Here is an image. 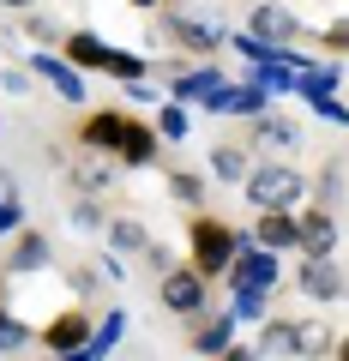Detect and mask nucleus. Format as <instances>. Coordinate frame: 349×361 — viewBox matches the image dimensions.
<instances>
[{
    "label": "nucleus",
    "instance_id": "f257e3e1",
    "mask_svg": "<svg viewBox=\"0 0 349 361\" xmlns=\"http://www.w3.org/2000/svg\"><path fill=\"white\" fill-rule=\"evenodd\" d=\"M247 205H259V211L307 205V175H301L295 163H259L253 175H247Z\"/></svg>",
    "mask_w": 349,
    "mask_h": 361
},
{
    "label": "nucleus",
    "instance_id": "f03ea898",
    "mask_svg": "<svg viewBox=\"0 0 349 361\" xmlns=\"http://www.w3.org/2000/svg\"><path fill=\"white\" fill-rule=\"evenodd\" d=\"M187 247H193V271L199 277H223L229 259H235V247H241V229H229L223 217L199 211V217L187 223Z\"/></svg>",
    "mask_w": 349,
    "mask_h": 361
},
{
    "label": "nucleus",
    "instance_id": "7ed1b4c3",
    "mask_svg": "<svg viewBox=\"0 0 349 361\" xmlns=\"http://www.w3.org/2000/svg\"><path fill=\"white\" fill-rule=\"evenodd\" d=\"M157 301H163L175 319H199L211 307V277H199L193 265H169L163 283H157Z\"/></svg>",
    "mask_w": 349,
    "mask_h": 361
},
{
    "label": "nucleus",
    "instance_id": "20e7f679",
    "mask_svg": "<svg viewBox=\"0 0 349 361\" xmlns=\"http://www.w3.org/2000/svg\"><path fill=\"white\" fill-rule=\"evenodd\" d=\"M229 289H271L277 283V253L271 247H259L253 235H241V247H235V259H229Z\"/></svg>",
    "mask_w": 349,
    "mask_h": 361
},
{
    "label": "nucleus",
    "instance_id": "39448f33",
    "mask_svg": "<svg viewBox=\"0 0 349 361\" xmlns=\"http://www.w3.org/2000/svg\"><path fill=\"white\" fill-rule=\"evenodd\" d=\"M61 163H66V175H73V187L85 199H103V193H115V180H121V163L109 151H78V157H66L61 151Z\"/></svg>",
    "mask_w": 349,
    "mask_h": 361
},
{
    "label": "nucleus",
    "instance_id": "423d86ee",
    "mask_svg": "<svg viewBox=\"0 0 349 361\" xmlns=\"http://www.w3.org/2000/svg\"><path fill=\"white\" fill-rule=\"evenodd\" d=\"M163 30L181 42L187 54H217L223 42H229V30H223L211 13H169V18H163Z\"/></svg>",
    "mask_w": 349,
    "mask_h": 361
},
{
    "label": "nucleus",
    "instance_id": "0eeeda50",
    "mask_svg": "<svg viewBox=\"0 0 349 361\" xmlns=\"http://www.w3.org/2000/svg\"><path fill=\"white\" fill-rule=\"evenodd\" d=\"M265 103H271V90H265V85H253V78H247V85H229V78H223L199 109H205V115H241V121H253V115H265Z\"/></svg>",
    "mask_w": 349,
    "mask_h": 361
},
{
    "label": "nucleus",
    "instance_id": "6e6552de",
    "mask_svg": "<svg viewBox=\"0 0 349 361\" xmlns=\"http://www.w3.org/2000/svg\"><path fill=\"white\" fill-rule=\"evenodd\" d=\"M30 78H37V85H49L54 97H61V103H73V109L85 103V78H78V66L66 61V54H49V49L30 54Z\"/></svg>",
    "mask_w": 349,
    "mask_h": 361
},
{
    "label": "nucleus",
    "instance_id": "1a4fd4ad",
    "mask_svg": "<svg viewBox=\"0 0 349 361\" xmlns=\"http://www.w3.org/2000/svg\"><path fill=\"white\" fill-rule=\"evenodd\" d=\"M247 37H259V42H277V49H289V42L301 37V18L289 13V6H277V0H259L253 13H247Z\"/></svg>",
    "mask_w": 349,
    "mask_h": 361
},
{
    "label": "nucleus",
    "instance_id": "9d476101",
    "mask_svg": "<svg viewBox=\"0 0 349 361\" xmlns=\"http://www.w3.org/2000/svg\"><path fill=\"white\" fill-rule=\"evenodd\" d=\"M295 223H301V241H295L301 259H331V253H337V217H331L325 205L295 211Z\"/></svg>",
    "mask_w": 349,
    "mask_h": 361
},
{
    "label": "nucleus",
    "instance_id": "9b49d317",
    "mask_svg": "<svg viewBox=\"0 0 349 361\" xmlns=\"http://www.w3.org/2000/svg\"><path fill=\"white\" fill-rule=\"evenodd\" d=\"M91 331H97V325H91V313H85V307H66V313H54V319L37 331V343L49 349V355H66V349L91 343Z\"/></svg>",
    "mask_w": 349,
    "mask_h": 361
},
{
    "label": "nucleus",
    "instance_id": "f8f14e48",
    "mask_svg": "<svg viewBox=\"0 0 349 361\" xmlns=\"http://www.w3.org/2000/svg\"><path fill=\"white\" fill-rule=\"evenodd\" d=\"M157 157H163V139H157V127H151V121H133V115H127V127H121V145H115V163H121V169H151Z\"/></svg>",
    "mask_w": 349,
    "mask_h": 361
},
{
    "label": "nucleus",
    "instance_id": "ddd939ff",
    "mask_svg": "<svg viewBox=\"0 0 349 361\" xmlns=\"http://www.w3.org/2000/svg\"><path fill=\"white\" fill-rule=\"evenodd\" d=\"M187 325H193V355H199V361L223 355V349L235 343V331H241L229 307H223V313H199V319H187Z\"/></svg>",
    "mask_w": 349,
    "mask_h": 361
},
{
    "label": "nucleus",
    "instance_id": "4468645a",
    "mask_svg": "<svg viewBox=\"0 0 349 361\" xmlns=\"http://www.w3.org/2000/svg\"><path fill=\"white\" fill-rule=\"evenodd\" d=\"M295 289L307 301H343V271H337V259H301Z\"/></svg>",
    "mask_w": 349,
    "mask_h": 361
},
{
    "label": "nucleus",
    "instance_id": "2eb2a0df",
    "mask_svg": "<svg viewBox=\"0 0 349 361\" xmlns=\"http://www.w3.org/2000/svg\"><path fill=\"white\" fill-rule=\"evenodd\" d=\"M217 85H223V66L217 61H199V66H181V73L169 78V97H175V103H205Z\"/></svg>",
    "mask_w": 349,
    "mask_h": 361
},
{
    "label": "nucleus",
    "instance_id": "dca6fc26",
    "mask_svg": "<svg viewBox=\"0 0 349 361\" xmlns=\"http://www.w3.org/2000/svg\"><path fill=\"white\" fill-rule=\"evenodd\" d=\"M259 247H271V253H295V241H301V223H295V211H259V223L253 229Z\"/></svg>",
    "mask_w": 349,
    "mask_h": 361
},
{
    "label": "nucleus",
    "instance_id": "f3484780",
    "mask_svg": "<svg viewBox=\"0 0 349 361\" xmlns=\"http://www.w3.org/2000/svg\"><path fill=\"white\" fill-rule=\"evenodd\" d=\"M121 127H127V115H115V109H97V115L78 121V145H85V151H109V157H115Z\"/></svg>",
    "mask_w": 349,
    "mask_h": 361
},
{
    "label": "nucleus",
    "instance_id": "a211bd4d",
    "mask_svg": "<svg viewBox=\"0 0 349 361\" xmlns=\"http://www.w3.org/2000/svg\"><path fill=\"white\" fill-rule=\"evenodd\" d=\"M6 271H13V277L49 271V235H37V229H18V241H13V259H6Z\"/></svg>",
    "mask_w": 349,
    "mask_h": 361
},
{
    "label": "nucleus",
    "instance_id": "6ab92c4d",
    "mask_svg": "<svg viewBox=\"0 0 349 361\" xmlns=\"http://www.w3.org/2000/svg\"><path fill=\"white\" fill-rule=\"evenodd\" d=\"M61 54H66V61L78 66V73H103V66H109V54H115V49H109L103 37H91V30H73Z\"/></svg>",
    "mask_w": 349,
    "mask_h": 361
},
{
    "label": "nucleus",
    "instance_id": "aec40b11",
    "mask_svg": "<svg viewBox=\"0 0 349 361\" xmlns=\"http://www.w3.org/2000/svg\"><path fill=\"white\" fill-rule=\"evenodd\" d=\"M253 145H271V151H295L301 145V127L289 115H271V109H265V115H253Z\"/></svg>",
    "mask_w": 349,
    "mask_h": 361
},
{
    "label": "nucleus",
    "instance_id": "412c9836",
    "mask_svg": "<svg viewBox=\"0 0 349 361\" xmlns=\"http://www.w3.org/2000/svg\"><path fill=\"white\" fill-rule=\"evenodd\" d=\"M247 145H217V151H211V175L223 180V187H241L247 175H253V163H247Z\"/></svg>",
    "mask_w": 349,
    "mask_h": 361
},
{
    "label": "nucleus",
    "instance_id": "4be33fe9",
    "mask_svg": "<svg viewBox=\"0 0 349 361\" xmlns=\"http://www.w3.org/2000/svg\"><path fill=\"white\" fill-rule=\"evenodd\" d=\"M337 85H343V61H319V66H307V61H301V78H295V90H301V97H331Z\"/></svg>",
    "mask_w": 349,
    "mask_h": 361
},
{
    "label": "nucleus",
    "instance_id": "5701e85b",
    "mask_svg": "<svg viewBox=\"0 0 349 361\" xmlns=\"http://www.w3.org/2000/svg\"><path fill=\"white\" fill-rule=\"evenodd\" d=\"M331 325L325 319H295V355L301 361H319V355H331Z\"/></svg>",
    "mask_w": 349,
    "mask_h": 361
},
{
    "label": "nucleus",
    "instance_id": "b1692460",
    "mask_svg": "<svg viewBox=\"0 0 349 361\" xmlns=\"http://www.w3.org/2000/svg\"><path fill=\"white\" fill-rule=\"evenodd\" d=\"M187 133H193L187 103H175V97H169V103H157V139H163V145H181Z\"/></svg>",
    "mask_w": 349,
    "mask_h": 361
},
{
    "label": "nucleus",
    "instance_id": "393cba45",
    "mask_svg": "<svg viewBox=\"0 0 349 361\" xmlns=\"http://www.w3.org/2000/svg\"><path fill=\"white\" fill-rule=\"evenodd\" d=\"M109 247H115V253H151V229H145L139 217H115L109 223Z\"/></svg>",
    "mask_w": 349,
    "mask_h": 361
},
{
    "label": "nucleus",
    "instance_id": "a878e982",
    "mask_svg": "<svg viewBox=\"0 0 349 361\" xmlns=\"http://www.w3.org/2000/svg\"><path fill=\"white\" fill-rule=\"evenodd\" d=\"M253 349L259 355H295V319H265Z\"/></svg>",
    "mask_w": 349,
    "mask_h": 361
},
{
    "label": "nucleus",
    "instance_id": "bb28decb",
    "mask_svg": "<svg viewBox=\"0 0 349 361\" xmlns=\"http://www.w3.org/2000/svg\"><path fill=\"white\" fill-rule=\"evenodd\" d=\"M169 199H175V205H205V175H193V169H169Z\"/></svg>",
    "mask_w": 349,
    "mask_h": 361
},
{
    "label": "nucleus",
    "instance_id": "cd10ccee",
    "mask_svg": "<svg viewBox=\"0 0 349 361\" xmlns=\"http://www.w3.org/2000/svg\"><path fill=\"white\" fill-rule=\"evenodd\" d=\"M265 301H271V289H235V301H229L235 325H259L265 319Z\"/></svg>",
    "mask_w": 349,
    "mask_h": 361
},
{
    "label": "nucleus",
    "instance_id": "c85d7f7f",
    "mask_svg": "<svg viewBox=\"0 0 349 361\" xmlns=\"http://www.w3.org/2000/svg\"><path fill=\"white\" fill-rule=\"evenodd\" d=\"M30 343H37V331H30L18 313L0 307V355H13V349H30Z\"/></svg>",
    "mask_w": 349,
    "mask_h": 361
},
{
    "label": "nucleus",
    "instance_id": "c756f323",
    "mask_svg": "<svg viewBox=\"0 0 349 361\" xmlns=\"http://www.w3.org/2000/svg\"><path fill=\"white\" fill-rule=\"evenodd\" d=\"M121 337H127V313L115 307V313H109V319H103V325L91 331V349H97V355L109 361V355H115V343H121Z\"/></svg>",
    "mask_w": 349,
    "mask_h": 361
},
{
    "label": "nucleus",
    "instance_id": "7c9ffc66",
    "mask_svg": "<svg viewBox=\"0 0 349 361\" xmlns=\"http://www.w3.org/2000/svg\"><path fill=\"white\" fill-rule=\"evenodd\" d=\"M109 78H121V85H127V78H145L151 73V61H139V54H127V49H115L109 54V66H103Z\"/></svg>",
    "mask_w": 349,
    "mask_h": 361
},
{
    "label": "nucleus",
    "instance_id": "2f4dec72",
    "mask_svg": "<svg viewBox=\"0 0 349 361\" xmlns=\"http://www.w3.org/2000/svg\"><path fill=\"white\" fill-rule=\"evenodd\" d=\"M73 229H78V235H97V229H109L103 205H97V199H78V205H73Z\"/></svg>",
    "mask_w": 349,
    "mask_h": 361
},
{
    "label": "nucleus",
    "instance_id": "473e14b6",
    "mask_svg": "<svg viewBox=\"0 0 349 361\" xmlns=\"http://www.w3.org/2000/svg\"><path fill=\"white\" fill-rule=\"evenodd\" d=\"M307 109H313L319 121H331V127H349V109H343V97H337V90H331V97H307Z\"/></svg>",
    "mask_w": 349,
    "mask_h": 361
},
{
    "label": "nucleus",
    "instance_id": "72a5a7b5",
    "mask_svg": "<svg viewBox=\"0 0 349 361\" xmlns=\"http://www.w3.org/2000/svg\"><path fill=\"white\" fill-rule=\"evenodd\" d=\"M319 42H325L331 54H349V18H337V25H325V30H319Z\"/></svg>",
    "mask_w": 349,
    "mask_h": 361
},
{
    "label": "nucleus",
    "instance_id": "f704fd0d",
    "mask_svg": "<svg viewBox=\"0 0 349 361\" xmlns=\"http://www.w3.org/2000/svg\"><path fill=\"white\" fill-rule=\"evenodd\" d=\"M25 229V205L18 199H0V235H18Z\"/></svg>",
    "mask_w": 349,
    "mask_h": 361
},
{
    "label": "nucleus",
    "instance_id": "c9c22d12",
    "mask_svg": "<svg viewBox=\"0 0 349 361\" xmlns=\"http://www.w3.org/2000/svg\"><path fill=\"white\" fill-rule=\"evenodd\" d=\"M127 103H145V109H157V90H151V78H127Z\"/></svg>",
    "mask_w": 349,
    "mask_h": 361
},
{
    "label": "nucleus",
    "instance_id": "e433bc0d",
    "mask_svg": "<svg viewBox=\"0 0 349 361\" xmlns=\"http://www.w3.org/2000/svg\"><path fill=\"white\" fill-rule=\"evenodd\" d=\"M0 90H13V97H25V90H30V73H18V66H6V73H0Z\"/></svg>",
    "mask_w": 349,
    "mask_h": 361
},
{
    "label": "nucleus",
    "instance_id": "4c0bfd02",
    "mask_svg": "<svg viewBox=\"0 0 349 361\" xmlns=\"http://www.w3.org/2000/svg\"><path fill=\"white\" fill-rule=\"evenodd\" d=\"M331 199H337V169H325V175H319V205L331 211Z\"/></svg>",
    "mask_w": 349,
    "mask_h": 361
},
{
    "label": "nucleus",
    "instance_id": "58836bf2",
    "mask_svg": "<svg viewBox=\"0 0 349 361\" xmlns=\"http://www.w3.org/2000/svg\"><path fill=\"white\" fill-rule=\"evenodd\" d=\"M211 361H265V355H259V349H241V343H229L223 355H211Z\"/></svg>",
    "mask_w": 349,
    "mask_h": 361
},
{
    "label": "nucleus",
    "instance_id": "ea45409f",
    "mask_svg": "<svg viewBox=\"0 0 349 361\" xmlns=\"http://www.w3.org/2000/svg\"><path fill=\"white\" fill-rule=\"evenodd\" d=\"M25 30H30L37 42H54V25H49V18H25Z\"/></svg>",
    "mask_w": 349,
    "mask_h": 361
},
{
    "label": "nucleus",
    "instance_id": "a19ab883",
    "mask_svg": "<svg viewBox=\"0 0 349 361\" xmlns=\"http://www.w3.org/2000/svg\"><path fill=\"white\" fill-rule=\"evenodd\" d=\"M331 355H337V361H349V337H337V343H331Z\"/></svg>",
    "mask_w": 349,
    "mask_h": 361
},
{
    "label": "nucleus",
    "instance_id": "79ce46f5",
    "mask_svg": "<svg viewBox=\"0 0 349 361\" xmlns=\"http://www.w3.org/2000/svg\"><path fill=\"white\" fill-rule=\"evenodd\" d=\"M0 6H13V13H25V6H37V0H0Z\"/></svg>",
    "mask_w": 349,
    "mask_h": 361
},
{
    "label": "nucleus",
    "instance_id": "37998d69",
    "mask_svg": "<svg viewBox=\"0 0 349 361\" xmlns=\"http://www.w3.org/2000/svg\"><path fill=\"white\" fill-rule=\"evenodd\" d=\"M133 6H139V13H151V6H163V0H133Z\"/></svg>",
    "mask_w": 349,
    "mask_h": 361
},
{
    "label": "nucleus",
    "instance_id": "c03bdc74",
    "mask_svg": "<svg viewBox=\"0 0 349 361\" xmlns=\"http://www.w3.org/2000/svg\"><path fill=\"white\" fill-rule=\"evenodd\" d=\"M343 217H349V180H343Z\"/></svg>",
    "mask_w": 349,
    "mask_h": 361
}]
</instances>
